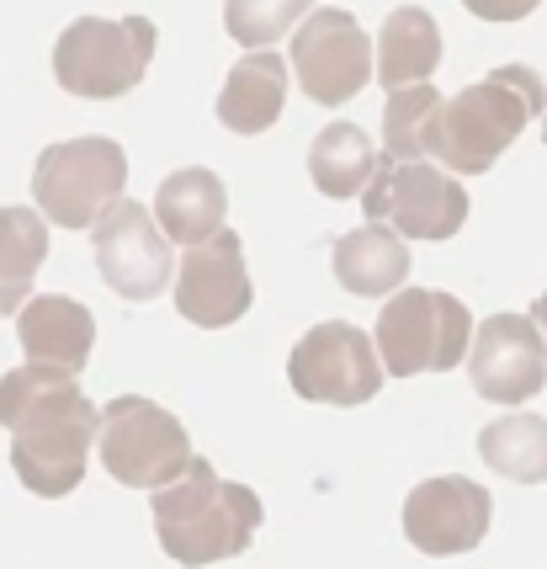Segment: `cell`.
<instances>
[{
    "mask_svg": "<svg viewBox=\"0 0 547 569\" xmlns=\"http://www.w3.org/2000/svg\"><path fill=\"white\" fill-rule=\"evenodd\" d=\"M0 426L11 431V469L32 496H75L97 442L101 410L80 395L75 372L22 362L0 378Z\"/></svg>",
    "mask_w": 547,
    "mask_h": 569,
    "instance_id": "6da1fadb",
    "label": "cell"
},
{
    "mask_svg": "<svg viewBox=\"0 0 547 569\" xmlns=\"http://www.w3.org/2000/svg\"><path fill=\"white\" fill-rule=\"evenodd\" d=\"M154 538L171 553L175 565L202 569V565H224L240 559L255 543V527L266 521V506L255 490L219 479V469L207 458H192L181 479L154 490Z\"/></svg>",
    "mask_w": 547,
    "mask_h": 569,
    "instance_id": "7a4b0ae2",
    "label": "cell"
},
{
    "mask_svg": "<svg viewBox=\"0 0 547 569\" xmlns=\"http://www.w3.org/2000/svg\"><path fill=\"white\" fill-rule=\"evenodd\" d=\"M547 86L526 64H499L495 74L473 80L468 91L442 101V128H436V160L452 176H484L526 128L543 118Z\"/></svg>",
    "mask_w": 547,
    "mask_h": 569,
    "instance_id": "3957f363",
    "label": "cell"
},
{
    "mask_svg": "<svg viewBox=\"0 0 547 569\" xmlns=\"http://www.w3.org/2000/svg\"><path fill=\"white\" fill-rule=\"evenodd\" d=\"M160 49L150 17H75L53 43V80L85 101L128 97Z\"/></svg>",
    "mask_w": 547,
    "mask_h": 569,
    "instance_id": "277c9868",
    "label": "cell"
},
{
    "mask_svg": "<svg viewBox=\"0 0 547 569\" xmlns=\"http://www.w3.org/2000/svg\"><path fill=\"white\" fill-rule=\"evenodd\" d=\"M473 315L463 298L436 293V288H398L377 309V357L388 378H415V372H452L468 357Z\"/></svg>",
    "mask_w": 547,
    "mask_h": 569,
    "instance_id": "5b68a950",
    "label": "cell"
},
{
    "mask_svg": "<svg viewBox=\"0 0 547 569\" xmlns=\"http://www.w3.org/2000/svg\"><path fill=\"white\" fill-rule=\"evenodd\" d=\"M123 181L128 154L118 139H101V133L59 139L32 166V202L59 229H91L101 219V208L123 198Z\"/></svg>",
    "mask_w": 547,
    "mask_h": 569,
    "instance_id": "8992f818",
    "label": "cell"
},
{
    "mask_svg": "<svg viewBox=\"0 0 547 569\" xmlns=\"http://www.w3.org/2000/svg\"><path fill=\"white\" fill-rule=\"evenodd\" d=\"M97 447H101V469L112 473L118 485H128V490H160V485L181 479V469L192 463L186 426L144 395H118L101 410Z\"/></svg>",
    "mask_w": 547,
    "mask_h": 569,
    "instance_id": "52a82bcc",
    "label": "cell"
},
{
    "mask_svg": "<svg viewBox=\"0 0 547 569\" xmlns=\"http://www.w3.org/2000/svg\"><path fill=\"white\" fill-rule=\"evenodd\" d=\"M367 223H394L404 240H452L468 219L463 181L430 160H394L377 154L373 181L362 187Z\"/></svg>",
    "mask_w": 547,
    "mask_h": 569,
    "instance_id": "ba28073f",
    "label": "cell"
},
{
    "mask_svg": "<svg viewBox=\"0 0 547 569\" xmlns=\"http://www.w3.org/2000/svg\"><path fill=\"white\" fill-rule=\"evenodd\" d=\"M287 383L308 405H367L383 389V357L367 330L346 320H324L287 357Z\"/></svg>",
    "mask_w": 547,
    "mask_h": 569,
    "instance_id": "9c48e42d",
    "label": "cell"
},
{
    "mask_svg": "<svg viewBox=\"0 0 547 569\" xmlns=\"http://www.w3.org/2000/svg\"><path fill=\"white\" fill-rule=\"evenodd\" d=\"M91 246H97L101 282L128 303H150L171 288L175 256L165 229L154 223V213L144 202L118 198L112 208H101V219L91 223Z\"/></svg>",
    "mask_w": 547,
    "mask_h": 569,
    "instance_id": "30bf717a",
    "label": "cell"
},
{
    "mask_svg": "<svg viewBox=\"0 0 547 569\" xmlns=\"http://www.w3.org/2000/svg\"><path fill=\"white\" fill-rule=\"evenodd\" d=\"M293 74H298L303 97L320 107H341V101L362 97L373 80V38L341 6L308 11L303 27L293 32Z\"/></svg>",
    "mask_w": 547,
    "mask_h": 569,
    "instance_id": "8fae6325",
    "label": "cell"
},
{
    "mask_svg": "<svg viewBox=\"0 0 547 569\" xmlns=\"http://www.w3.org/2000/svg\"><path fill=\"white\" fill-rule=\"evenodd\" d=\"M250 298V267H245V240L234 229H219L213 240L186 246V256L175 261V309L186 325L202 330H224V325L245 320Z\"/></svg>",
    "mask_w": 547,
    "mask_h": 569,
    "instance_id": "7c38bea8",
    "label": "cell"
},
{
    "mask_svg": "<svg viewBox=\"0 0 547 569\" xmlns=\"http://www.w3.org/2000/svg\"><path fill=\"white\" fill-rule=\"evenodd\" d=\"M468 378L478 399L495 405H521L543 395L547 383V341L531 315H495L473 325L468 341Z\"/></svg>",
    "mask_w": 547,
    "mask_h": 569,
    "instance_id": "4fadbf2b",
    "label": "cell"
},
{
    "mask_svg": "<svg viewBox=\"0 0 547 569\" xmlns=\"http://www.w3.org/2000/svg\"><path fill=\"white\" fill-rule=\"evenodd\" d=\"M489 521H495L489 490L463 479V473L425 479L404 500V538L421 553H430V559H452V553L478 548L489 538Z\"/></svg>",
    "mask_w": 547,
    "mask_h": 569,
    "instance_id": "5bb4252c",
    "label": "cell"
},
{
    "mask_svg": "<svg viewBox=\"0 0 547 569\" xmlns=\"http://www.w3.org/2000/svg\"><path fill=\"white\" fill-rule=\"evenodd\" d=\"M17 336H22L27 362H49V368L80 378V368L91 362V347H97V320L80 298L38 293L17 309Z\"/></svg>",
    "mask_w": 547,
    "mask_h": 569,
    "instance_id": "9a60e30c",
    "label": "cell"
},
{
    "mask_svg": "<svg viewBox=\"0 0 547 569\" xmlns=\"http://www.w3.org/2000/svg\"><path fill=\"white\" fill-rule=\"evenodd\" d=\"M282 107H287V59L272 49H250L219 91V123L240 139H255L276 128Z\"/></svg>",
    "mask_w": 547,
    "mask_h": 569,
    "instance_id": "2e32d148",
    "label": "cell"
},
{
    "mask_svg": "<svg viewBox=\"0 0 547 569\" xmlns=\"http://www.w3.org/2000/svg\"><path fill=\"white\" fill-rule=\"evenodd\" d=\"M224 213H229V192L224 181L202 166H186L160 181L154 192V223L165 229L171 246H202L224 229Z\"/></svg>",
    "mask_w": 547,
    "mask_h": 569,
    "instance_id": "e0dca14e",
    "label": "cell"
},
{
    "mask_svg": "<svg viewBox=\"0 0 547 569\" xmlns=\"http://www.w3.org/2000/svg\"><path fill=\"white\" fill-rule=\"evenodd\" d=\"M409 277V250L404 234H394L388 223H367L335 240V282L356 298H383L398 293Z\"/></svg>",
    "mask_w": 547,
    "mask_h": 569,
    "instance_id": "ac0fdd59",
    "label": "cell"
},
{
    "mask_svg": "<svg viewBox=\"0 0 547 569\" xmlns=\"http://www.w3.org/2000/svg\"><path fill=\"white\" fill-rule=\"evenodd\" d=\"M442 64V27L421 6H398L388 11V22L377 27V64L373 74L398 91V86H421Z\"/></svg>",
    "mask_w": 547,
    "mask_h": 569,
    "instance_id": "d6986e66",
    "label": "cell"
},
{
    "mask_svg": "<svg viewBox=\"0 0 547 569\" xmlns=\"http://www.w3.org/2000/svg\"><path fill=\"white\" fill-rule=\"evenodd\" d=\"M49 261V219L38 208H0V320L32 298V277Z\"/></svg>",
    "mask_w": 547,
    "mask_h": 569,
    "instance_id": "ffe728a7",
    "label": "cell"
},
{
    "mask_svg": "<svg viewBox=\"0 0 547 569\" xmlns=\"http://www.w3.org/2000/svg\"><path fill=\"white\" fill-rule=\"evenodd\" d=\"M373 139L362 133L356 123H330L314 133V149H308V176L320 187L324 198L346 202V198H362V187L373 181Z\"/></svg>",
    "mask_w": 547,
    "mask_h": 569,
    "instance_id": "44dd1931",
    "label": "cell"
},
{
    "mask_svg": "<svg viewBox=\"0 0 547 569\" xmlns=\"http://www.w3.org/2000/svg\"><path fill=\"white\" fill-rule=\"evenodd\" d=\"M478 458L516 485H547V421L543 416H499L478 431Z\"/></svg>",
    "mask_w": 547,
    "mask_h": 569,
    "instance_id": "7402d4cb",
    "label": "cell"
},
{
    "mask_svg": "<svg viewBox=\"0 0 547 569\" xmlns=\"http://www.w3.org/2000/svg\"><path fill=\"white\" fill-rule=\"evenodd\" d=\"M436 128H442V91H430V80L398 86L383 107V154L425 160L436 154Z\"/></svg>",
    "mask_w": 547,
    "mask_h": 569,
    "instance_id": "603a6c76",
    "label": "cell"
},
{
    "mask_svg": "<svg viewBox=\"0 0 547 569\" xmlns=\"http://www.w3.org/2000/svg\"><path fill=\"white\" fill-rule=\"evenodd\" d=\"M314 11V0H224V32L240 49H272Z\"/></svg>",
    "mask_w": 547,
    "mask_h": 569,
    "instance_id": "cb8c5ba5",
    "label": "cell"
},
{
    "mask_svg": "<svg viewBox=\"0 0 547 569\" xmlns=\"http://www.w3.org/2000/svg\"><path fill=\"white\" fill-rule=\"evenodd\" d=\"M478 22H521V17H531L543 0H463Z\"/></svg>",
    "mask_w": 547,
    "mask_h": 569,
    "instance_id": "d4e9b609",
    "label": "cell"
},
{
    "mask_svg": "<svg viewBox=\"0 0 547 569\" xmlns=\"http://www.w3.org/2000/svg\"><path fill=\"white\" fill-rule=\"evenodd\" d=\"M531 320H537V330H543V341H547V293L531 303Z\"/></svg>",
    "mask_w": 547,
    "mask_h": 569,
    "instance_id": "484cf974",
    "label": "cell"
},
{
    "mask_svg": "<svg viewBox=\"0 0 547 569\" xmlns=\"http://www.w3.org/2000/svg\"><path fill=\"white\" fill-rule=\"evenodd\" d=\"M543 139H547V107H543Z\"/></svg>",
    "mask_w": 547,
    "mask_h": 569,
    "instance_id": "4316f807",
    "label": "cell"
}]
</instances>
